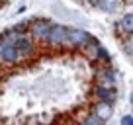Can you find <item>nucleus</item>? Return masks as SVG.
<instances>
[{"mask_svg":"<svg viewBox=\"0 0 133 125\" xmlns=\"http://www.w3.org/2000/svg\"><path fill=\"white\" fill-rule=\"evenodd\" d=\"M96 8L106 14H116L119 10V0H96Z\"/></svg>","mask_w":133,"mask_h":125,"instance_id":"nucleus-10","label":"nucleus"},{"mask_svg":"<svg viewBox=\"0 0 133 125\" xmlns=\"http://www.w3.org/2000/svg\"><path fill=\"white\" fill-rule=\"evenodd\" d=\"M92 41V35L82 27H69L65 49H84Z\"/></svg>","mask_w":133,"mask_h":125,"instance_id":"nucleus-2","label":"nucleus"},{"mask_svg":"<svg viewBox=\"0 0 133 125\" xmlns=\"http://www.w3.org/2000/svg\"><path fill=\"white\" fill-rule=\"evenodd\" d=\"M117 31L123 33V35H133V12L119 18V22H117Z\"/></svg>","mask_w":133,"mask_h":125,"instance_id":"nucleus-8","label":"nucleus"},{"mask_svg":"<svg viewBox=\"0 0 133 125\" xmlns=\"http://www.w3.org/2000/svg\"><path fill=\"white\" fill-rule=\"evenodd\" d=\"M16 49H18V57L22 59H29L33 57V53H35V41L31 39V35L25 33V35H20V37L16 39Z\"/></svg>","mask_w":133,"mask_h":125,"instance_id":"nucleus-4","label":"nucleus"},{"mask_svg":"<svg viewBox=\"0 0 133 125\" xmlns=\"http://www.w3.org/2000/svg\"><path fill=\"white\" fill-rule=\"evenodd\" d=\"M123 47H125V51L133 57V35H127V39L123 41Z\"/></svg>","mask_w":133,"mask_h":125,"instance_id":"nucleus-13","label":"nucleus"},{"mask_svg":"<svg viewBox=\"0 0 133 125\" xmlns=\"http://www.w3.org/2000/svg\"><path fill=\"white\" fill-rule=\"evenodd\" d=\"M96 78H98V84H104V86L114 88V84H116V72L110 71V68H102V71L96 74Z\"/></svg>","mask_w":133,"mask_h":125,"instance_id":"nucleus-9","label":"nucleus"},{"mask_svg":"<svg viewBox=\"0 0 133 125\" xmlns=\"http://www.w3.org/2000/svg\"><path fill=\"white\" fill-rule=\"evenodd\" d=\"M0 63H2L4 67H14V65H18V63H20L16 45H12V43H4L2 53H0Z\"/></svg>","mask_w":133,"mask_h":125,"instance_id":"nucleus-6","label":"nucleus"},{"mask_svg":"<svg viewBox=\"0 0 133 125\" xmlns=\"http://www.w3.org/2000/svg\"><path fill=\"white\" fill-rule=\"evenodd\" d=\"M65 125H78V123H72V121H69V123H65Z\"/></svg>","mask_w":133,"mask_h":125,"instance_id":"nucleus-17","label":"nucleus"},{"mask_svg":"<svg viewBox=\"0 0 133 125\" xmlns=\"http://www.w3.org/2000/svg\"><path fill=\"white\" fill-rule=\"evenodd\" d=\"M92 115L98 121L106 123V121L112 119V115H114V104H110V102H96V104L92 106Z\"/></svg>","mask_w":133,"mask_h":125,"instance_id":"nucleus-5","label":"nucleus"},{"mask_svg":"<svg viewBox=\"0 0 133 125\" xmlns=\"http://www.w3.org/2000/svg\"><path fill=\"white\" fill-rule=\"evenodd\" d=\"M98 61H104V63H110V53L100 45L98 47Z\"/></svg>","mask_w":133,"mask_h":125,"instance_id":"nucleus-12","label":"nucleus"},{"mask_svg":"<svg viewBox=\"0 0 133 125\" xmlns=\"http://www.w3.org/2000/svg\"><path fill=\"white\" fill-rule=\"evenodd\" d=\"M66 33H69V27L63 24H55L53 29H51L49 37H47V47L51 49H65V43H66Z\"/></svg>","mask_w":133,"mask_h":125,"instance_id":"nucleus-3","label":"nucleus"},{"mask_svg":"<svg viewBox=\"0 0 133 125\" xmlns=\"http://www.w3.org/2000/svg\"><path fill=\"white\" fill-rule=\"evenodd\" d=\"M94 96L98 102H110L112 104L116 100V88L104 86V84H96L94 86Z\"/></svg>","mask_w":133,"mask_h":125,"instance_id":"nucleus-7","label":"nucleus"},{"mask_svg":"<svg viewBox=\"0 0 133 125\" xmlns=\"http://www.w3.org/2000/svg\"><path fill=\"white\" fill-rule=\"evenodd\" d=\"M6 2H8V0H0V4H6Z\"/></svg>","mask_w":133,"mask_h":125,"instance_id":"nucleus-18","label":"nucleus"},{"mask_svg":"<svg viewBox=\"0 0 133 125\" xmlns=\"http://www.w3.org/2000/svg\"><path fill=\"white\" fill-rule=\"evenodd\" d=\"M2 47H4V39H2V33H0V53H2Z\"/></svg>","mask_w":133,"mask_h":125,"instance_id":"nucleus-15","label":"nucleus"},{"mask_svg":"<svg viewBox=\"0 0 133 125\" xmlns=\"http://www.w3.org/2000/svg\"><path fill=\"white\" fill-rule=\"evenodd\" d=\"M53 22H49L47 18H35V20H29V31L33 41H47L51 29H53Z\"/></svg>","mask_w":133,"mask_h":125,"instance_id":"nucleus-1","label":"nucleus"},{"mask_svg":"<svg viewBox=\"0 0 133 125\" xmlns=\"http://www.w3.org/2000/svg\"><path fill=\"white\" fill-rule=\"evenodd\" d=\"M78 125H102V121H98V119H96V117L90 113V115H86V117H84V119L80 121Z\"/></svg>","mask_w":133,"mask_h":125,"instance_id":"nucleus-11","label":"nucleus"},{"mask_svg":"<svg viewBox=\"0 0 133 125\" xmlns=\"http://www.w3.org/2000/svg\"><path fill=\"white\" fill-rule=\"evenodd\" d=\"M76 2H80V4H86V2H88V0H76Z\"/></svg>","mask_w":133,"mask_h":125,"instance_id":"nucleus-16","label":"nucleus"},{"mask_svg":"<svg viewBox=\"0 0 133 125\" xmlns=\"http://www.w3.org/2000/svg\"><path fill=\"white\" fill-rule=\"evenodd\" d=\"M119 125H133V115H123L119 121Z\"/></svg>","mask_w":133,"mask_h":125,"instance_id":"nucleus-14","label":"nucleus"}]
</instances>
